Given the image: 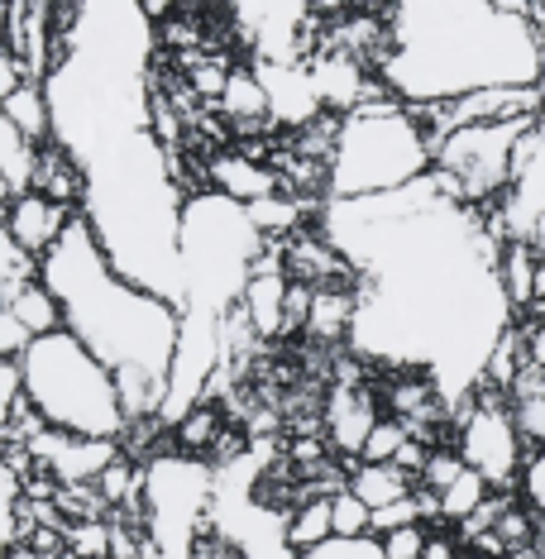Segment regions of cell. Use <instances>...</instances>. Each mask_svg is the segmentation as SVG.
Masks as SVG:
<instances>
[{"label":"cell","instance_id":"23","mask_svg":"<svg viewBox=\"0 0 545 559\" xmlns=\"http://www.w3.org/2000/svg\"><path fill=\"white\" fill-rule=\"evenodd\" d=\"M245 211H249V221L259 225V235L269 239V245H283V239L301 235V225H307V197L273 192V197L253 201V206H245Z\"/></svg>","mask_w":545,"mask_h":559},{"label":"cell","instance_id":"14","mask_svg":"<svg viewBox=\"0 0 545 559\" xmlns=\"http://www.w3.org/2000/svg\"><path fill=\"white\" fill-rule=\"evenodd\" d=\"M378 421H383V416H378L374 397L359 383H340L331 392V402H325V430H331L335 454H354V460H359Z\"/></svg>","mask_w":545,"mask_h":559},{"label":"cell","instance_id":"16","mask_svg":"<svg viewBox=\"0 0 545 559\" xmlns=\"http://www.w3.org/2000/svg\"><path fill=\"white\" fill-rule=\"evenodd\" d=\"M354 316H359V292L354 287H321L311 292V311H307V335L321 345H349Z\"/></svg>","mask_w":545,"mask_h":559},{"label":"cell","instance_id":"24","mask_svg":"<svg viewBox=\"0 0 545 559\" xmlns=\"http://www.w3.org/2000/svg\"><path fill=\"white\" fill-rule=\"evenodd\" d=\"M10 311L24 321V330H29L34 340H44V335H58V330H68V321H62V307H58V297L44 287V277H34L29 287H20L15 292V301H10Z\"/></svg>","mask_w":545,"mask_h":559},{"label":"cell","instance_id":"2","mask_svg":"<svg viewBox=\"0 0 545 559\" xmlns=\"http://www.w3.org/2000/svg\"><path fill=\"white\" fill-rule=\"evenodd\" d=\"M374 78L402 106H450L498 86H545V29L502 0H392Z\"/></svg>","mask_w":545,"mask_h":559},{"label":"cell","instance_id":"28","mask_svg":"<svg viewBox=\"0 0 545 559\" xmlns=\"http://www.w3.org/2000/svg\"><path fill=\"white\" fill-rule=\"evenodd\" d=\"M173 436H177V450L182 454H201V460H206V450L221 440V416H215L211 402H201L173 426Z\"/></svg>","mask_w":545,"mask_h":559},{"label":"cell","instance_id":"8","mask_svg":"<svg viewBox=\"0 0 545 559\" xmlns=\"http://www.w3.org/2000/svg\"><path fill=\"white\" fill-rule=\"evenodd\" d=\"M454 450H460V460L474 468V474L488 478L493 492L522 488L531 450H526L522 430H517V416H512L507 392L478 388L474 397L454 412Z\"/></svg>","mask_w":545,"mask_h":559},{"label":"cell","instance_id":"1","mask_svg":"<svg viewBox=\"0 0 545 559\" xmlns=\"http://www.w3.org/2000/svg\"><path fill=\"white\" fill-rule=\"evenodd\" d=\"M316 230L359 273L354 359L426 373L450 412H460L517 325L498 273L502 239L488 215L426 173L388 197L325 201Z\"/></svg>","mask_w":545,"mask_h":559},{"label":"cell","instance_id":"41","mask_svg":"<svg viewBox=\"0 0 545 559\" xmlns=\"http://www.w3.org/2000/svg\"><path fill=\"white\" fill-rule=\"evenodd\" d=\"M526 349H531V364L545 368V311H541V321L526 325Z\"/></svg>","mask_w":545,"mask_h":559},{"label":"cell","instance_id":"18","mask_svg":"<svg viewBox=\"0 0 545 559\" xmlns=\"http://www.w3.org/2000/svg\"><path fill=\"white\" fill-rule=\"evenodd\" d=\"M221 116L230 124H239V130H249V124H273L269 120V92H263V82L253 68H235L230 78H225Z\"/></svg>","mask_w":545,"mask_h":559},{"label":"cell","instance_id":"31","mask_svg":"<svg viewBox=\"0 0 545 559\" xmlns=\"http://www.w3.org/2000/svg\"><path fill=\"white\" fill-rule=\"evenodd\" d=\"M412 444V430H407V421H398V416H383V421L374 426V436H369V444H364V454L359 460L364 464H398V454Z\"/></svg>","mask_w":545,"mask_h":559},{"label":"cell","instance_id":"46","mask_svg":"<svg viewBox=\"0 0 545 559\" xmlns=\"http://www.w3.org/2000/svg\"><path fill=\"white\" fill-rule=\"evenodd\" d=\"M54 559H78V555H68V550H62V555H54Z\"/></svg>","mask_w":545,"mask_h":559},{"label":"cell","instance_id":"29","mask_svg":"<svg viewBox=\"0 0 545 559\" xmlns=\"http://www.w3.org/2000/svg\"><path fill=\"white\" fill-rule=\"evenodd\" d=\"M20 498H24L20 474L10 468L5 454H0V559H5L10 545L20 540Z\"/></svg>","mask_w":545,"mask_h":559},{"label":"cell","instance_id":"32","mask_svg":"<svg viewBox=\"0 0 545 559\" xmlns=\"http://www.w3.org/2000/svg\"><path fill=\"white\" fill-rule=\"evenodd\" d=\"M331 516H335V540H364L374 536V512L354 498L349 488H340L331 498Z\"/></svg>","mask_w":545,"mask_h":559},{"label":"cell","instance_id":"10","mask_svg":"<svg viewBox=\"0 0 545 559\" xmlns=\"http://www.w3.org/2000/svg\"><path fill=\"white\" fill-rule=\"evenodd\" d=\"M34 460L39 474H48L58 488H86L106 474L110 464L120 460V444L116 440H92V436H72V430H54L44 426L39 436L29 440L24 450Z\"/></svg>","mask_w":545,"mask_h":559},{"label":"cell","instance_id":"33","mask_svg":"<svg viewBox=\"0 0 545 559\" xmlns=\"http://www.w3.org/2000/svg\"><path fill=\"white\" fill-rule=\"evenodd\" d=\"M24 406H29V397H24V373L15 359H0V436H5L10 426L24 416Z\"/></svg>","mask_w":545,"mask_h":559},{"label":"cell","instance_id":"12","mask_svg":"<svg viewBox=\"0 0 545 559\" xmlns=\"http://www.w3.org/2000/svg\"><path fill=\"white\" fill-rule=\"evenodd\" d=\"M287 297H293V277H287L283 263V245H269L245 287V301H239V311H245V321L259 340L287 335Z\"/></svg>","mask_w":545,"mask_h":559},{"label":"cell","instance_id":"27","mask_svg":"<svg viewBox=\"0 0 545 559\" xmlns=\"http://www.w3.org/2000/svg\"><path fill=\"white\" fill-rule=\"evenodd\" d=\"M34 277H39V259H29L15 239L5 230V211H0V311L15 301L20 287H29Z\"/></svg>","mask_w":545,"mask_h":559},{"label":"cell","instance_id":"7","mask_svg":"<svg viewBox=\"0 0 545 559\" xmlns=\"http://www.w3.org/2000/svg\"><path fill=\"white\" fill-rule=\"evenodd\" d=\"M536 116H522V120H488V124H464V130L446 134L436 144V173L440 182L450 187L464 206L474 211H493L512 182V158H517V144L522 134L531 130Z\"/></svg>","mask_w":545,"mask_h":559},{"label":"cell","instance_id":"6","mask_svg":"<svg viewBox=\"0 0 545 559\" xmlns=\"http://www.w3.org/2000/svg\"><path fill=\"white\" fill-rule=\"evenodd\" d=\"M215 502V464L201 454H154L139 468V507H144V531L154 540L158 559H187L197 536L211 526Z\"/></svg>","mask_w":545,"mask_h":559},{"label":"cell","instance_id":"37","mask_svg":"<svg viewBox=\"0 0 545 559\" xmlns=\"http://www.w3.org/2000/svg\"><path fill=\"white\" fill-rule=\"evenodd\" d=\"M29 345H34V335H29V330H24V321H20V316L15 311H0V359H24V354H29Z\"/></svg>","mask_w":545,"mask_h":559},{"label":"cell","instance_id":"20","mask_svg":"<svg viewBox=\"0 0 545 559\" xmlns=\"http://www.w3.org/2000/svg\"><path fill=\"white\" fill-rule=\"evenodd\" d=\"M29 192H44V197H54V201H62V206L78 211L82 206V173H78V163L62 154L58 144H44L39 163H34V187H29Z\"/></svg>","mask_w":545,"mask_h":559},{"label":"cell","instance_id":"15","mask_svg":"<svg viewBox=\"0 0 545 559\" xmlns=\"http://www.w3.org/2000/svg\"><path fill=\"white\" fill-rule=\"evenodd\" d=\"M211 187L221 197L239 201V206H253V201L283 192V177L253 154H215L211 158Z\"/></svg>","mask_w":545,"mask_h":559},{"label":"cell","instance_id":"40","mask_svg":"<svg viewBox=\"0 0 545 559\" xmlns=\"http://www.w3.org/2000/svg\"><path fill=\"white\" fill-rule=\"evenodd\" d=\"M422 559H464V545H460V536H430Z\"/></svg>","mask_w":545,"mask_h":559},{"label":"cell","instance_id":"19","mask_svg":"<svg viewBox=\"0 0 545 559\" xmlns=\"http://www.w3.org/2000/svg\"><path fill=\"white\" fill-rule=\"evenodd\" d=\"M325 540H335L331 498H301V502H293V512H287V550H293V559L321 550Z\"/></svg>","mask_w":545,"mask_h":559},{"label":"cell","instance_id":"25","mask_svg":"<svg viewBox=\"0 0 545 559\" xmlns=\"http://www.w3.org/2000/svg\"><path fill=\"white\" fill-rule=\"evenodd\" d=\"M34 163H39V144H29L10 116L0 110V177H10V187L24 197L34 187Z\"/></svg>","mask_w":545,"mask_h":559},{"label":"cell","instance_id":"38","mask_svg":"<svg viewBox=\"0 0 545 559\" xmlns=\"http://www.w3.org/2000/svg\"><path fill=\"white\" fill-rule=\"evenodd\" d=\"M24 82H29V68H24V58L10 44H0V110H5V100L15 96Z\"/></svg>","mask_w":545,"mask_h":559},{"label":"cell","instance_id":"35","mask_svg":"<svg viewBox=\"0 0 545 559\" xmlns=\"http://www.w3.org/2000/svg\"><path fill=\"white\" fill-rule=\"evenodd\" d=\"M297 559H383V540L364 536V540H325L321 550L297 555Z\"/></svg>","mask_w":545,"mask_h":559},{"label":"cell","instance_id":"34","mask_svg":"<svg viewBox=\"0 0 545 559\" xmlns=\"http://www.w3.org/2000/svg\"><path fill=\"white\" fill-rule=\"evenodd\" d=\"M464 468L469 464L460 460V450H430L426 454V468L416 474V488H426V492H436V498H440V492H446L450 483L464 474Z\"/></svg>","mask_w":545,"mask_h":559},{"label":"cell","instance_id":"45","mask_svg":"<svg viewBox=\"0 0 545 559\" xmlns=\"http://www.w3.org/2000/svg\"><path fill=\"white\" fill-rule=\"evenodd\" d=\"M5 20H10V0H0V44H5Z\"/></svg>","mask_w":545,"mask_h":559},{"label":"cell","instance_id":"39","mask_svg":"<svg viewBox=\"0 0 545 559\" xmlns=\"http://www.w3.org/2000/svg\"><path fill=\"white\" fill-rule=\"evenodd\" d=\"M522 498H526V507H536V512L545 516V454H536V460L526 464V478H522Z\"/></svg>","mask_w":545,"mask_h":559},{"label":"cell","instance_id":"47","mask_svg":"<svg viewBox=\"0 0 545 559\" xmlns=\"http://www.w3.org/2000/svg\"><path fill=\"white\" fill-rule=\"evenodd\" d=\"M464 559H493V555H464Z\"/></svg>","mask_w":545,"mask_h":559},{"label":"cell","instance_id":"4","mask_svg":"<svg viewBox=\"0 0 545 559\" xmlns=\"http://www.w3.org/2000/svg\"><path fill=\"white\" fill-rule=\"evenodd\" d=\"M436 168L426 124L398 96H374L335 124V148L325 158V201L388 197L422 182Z\"/></svg>","mask_w":545,"mask_h":559},{"label":"cell","instance_id":"22","mask_svg":"<svg viewBox=\"0 0 545 559\" xmlns=\"http://www.w3.org/2000/svg\"><path fill=\"white\" fill-rule=\"evenodd\" d=\"M498 273H502V292H507V301H512V311H517V316L531 311V301H536L541 253L531 249V245H517V239H507V245H502V263H498Z\"/></svg>","mask_w":545,"mask_h":559},{"label":"cell","instance_id":"44","mask_svg":"<svg viewBox=\"0 0 545 559\" xmlns=\"http://www.w3.org/2000/svg\"><path fill=\"white\" fill-rule=\"evenodd\" d=\"M15 197H20V192H15V187H10V177H0V211H5Z\"/></svg>","mask_w":545,"mask_h":559},{"label":"cell","instance_id":"13","mask_svg":"<svg viewBox=\"0 0 545 559\" xmlns=\"http://www.w3.org/2000/svg\"><path fill=\"white\" fill-rule=\"evenodd\" d=\"M72 206H62V201H54V197H44V192H24V197H15L5 206V230H10V239L29 253V259H48V249L62 239V230L72 225Z\"/></svg>","mask_w":545,"mask_h":559},{"label":"cell","instance_id":"17","mask_svg":"<svg viewBox=\"0 0 545 559\" xmlns=\"http://www.w3.org/2000/svg\"><path fill=\"white\" fill-rule=\"evenodd\" d=\"M345 488L359 498L369 512H378V507H392V502H402V498H412V474H402L398 464H354L349 468V483Z\"/></svg>","mask_w":545,"mask_h":559},{"label":"cell","instance_id":"9","mask_svg":"<svg viewBox=\"0 0 545 559\" xmlns=\"http://www.w3.org/2000/svg\"><path fill=\"white\" fill-rule=\"evenodd\" d=\"M545 221V110L531 120V130L522 134L517 144V158H512V182H507L502 201L488 211V225L493 235L502 239H517V245H531L536 225Z\"/></svg>","mask_w":545,"mask_h":559},{"label":"cell","instance_id":"5","mask_svg":"<svg viewBox=\"0 0 545 559\" xmlns=\"http://www.w3.org/2000/svg\"><path fill=\"white\" fill-rule=\"evenodd\" d=\"M20 373H24V397L39 412L44 426L116 444H125V436H130V416L120 406L116 373L72 330L34 340L29 354L20 359Z\"/></svg>","mask_w":545,"mask_h":559},{"label":"cell","instance_id":"42","mask_svg":"<svg viewBox=\"0 0 545 559\" xmlns=\"http://www.w3.org/2000/svg\"><path fill=\"white\" fill-rule=\"evenodd\" d=\"M139 5H144V10H149V15H154V20H168V15H173V5H177V0H139Z\"/></svg>","mask_w":545,"mask_h":559},{"label":"cell","instance_id":"43","mask_svg":"<svg viewBox=\"0 0 545 559\" xmlns=\"http://www.w3.org/2000/svg\"><path fill=\"white\" fill-rule=\"evenodd\" d=\"M5 559H44L39 550H29V545H24V540H15V545H10V555Z\"/></svg>","mask_w":545,"mask_h":559},{"label":"cell","instance_id":"21","mask_svg":"<svg viewBox=\"0 0 545 559\" xmlns=\"http://www.w3.org/2000/svg\"><path fill=\"white\" fill-rule=\"evenodd\" d=\"M5 116L24 139H29V144H39V148L54 144V110H48V92H44L39 78H29L15 96L5 100Z\"/></svg>","mask_w":545,"mask_h":559},{"label":"cell","instance_id":"3","mask_svg":"<svg viewBox=\"0 0 545 559\" xmlns=\"http://www.w3.org/2000/svg\"><path fill=\"white\" fill-rule=\"evenodd\" d=\"M39 277L58 297L68 330L116 373L120 406L130 416V426L163 421L177 335H182V311L173 301L154 297V292L125 283L110 269L106 253H100L82 211L72 215L62 239L48 249V259L39 263Z\"/></svg>","mask_w":545,"mask_h":559},{"label":"cell","instance_id":"11","mask_svg":"<svg viewBox=\"0 0 545 559\" xmlns=\"http://www.w3.org/2000/svg\"><path fill=\"white\" fill-rule=\"evenodd\" d=\"M263 92H269V120L283 130H307L321 120L325 100L316 92L311 62H253Z\"/></svg>","mask_w":545,"mask_h":559},{"label":"cell","instance_id":"30","mask_svg":"<svg viewBox=\"0 0 545 559\" xmlns=\"http://www.w3.org/2000/svg\"><path fill=\"white\" fill-rule=\"evenodd\" d=\"M110 550H116V521H72L68 526V555L110 559Z\"/></svg>","mask_w":545,"mask_h":559},{"label":"cell","instance_id":"36","mask_svg":"<svg viewBox=\"0 0 545 559\" xmlns=\"http://www.w3.org/2000/svg\"><path fill=\"white\" fill-rule=\"evenodd\" d=\"M378 540H383V559H422L430 531L426 526H402V531H388V536H378Z\"/></svg>","mask_w":545,"mask_h":559},{"label":"cell","instance_id":"26","mask_svg":"<svg viewBox=\"0 0 545 559\" xmlns=\"http://www.w3.org/2000/svg\"><path fill=\"white\" fill-rule=\"evenodd\" d=\"M488 498H493L488 478H484V474H474V468H464V474L454 478L446 492H440V521H446V526H464V521L474 516Z\"/></svg>","mask_w":545,"mask_h":559}]
</instances>
